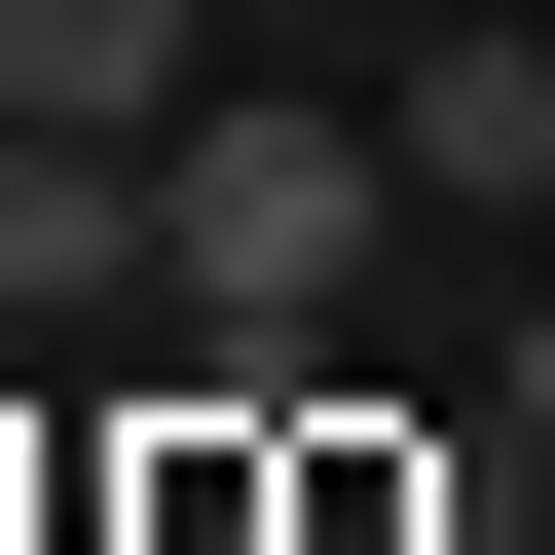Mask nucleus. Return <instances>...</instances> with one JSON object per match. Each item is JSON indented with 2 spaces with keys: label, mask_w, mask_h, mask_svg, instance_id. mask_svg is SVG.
<instances>
[{
  "label": "nucleus",
  "mask_w": 555,
  "mask_h": 555,
  "mask_svg": "<svg viewBox=\"0 0 555 555\" xmlns=\"http://www.w3.org/2000/svg\"><path fill=\"white\" fill-rule=\"evenodd\" d=\"M518 444H555V297H518Z\"/></svg>",
  "instance_id": "obj_5"
},
{
  "label": "nucleus",
  "mask_w": 555,
  "mask_h": 555,
  "mask_svg": "<svg viewBox=\"0 0 555 555\" xmlns=\"http://www.w3.org/2000/svg\"><path fill=\"white\" fill-rule=\"evenodd\" d=\"M149 297V149L112 112H0V334H112Z\"/></svg>",
  "instance_id": "obj_2"
},
{
  "label": "nucleus",
  "mask_w": 555,
  "mask_h": 555,
  "mask_svg": "<svg viewBox=\"0 0 555 555\" xmlns=\"http://www.w3.org/2000/svg\"><path fill=\"white\" fill-rule=\"evenodd\" d=\"M0 112H112V149H149V112H185V0H0Z\"/></svg>",
  "instance_id": "obj_4"
},
{
  "label": "nucleus",
  "mask_w": 555,
  "mask_h": 555,
  "mask_svg": "<svg viewBox=\"0 0 555 555\" xmlns=\"http://www.w3.org/2000/svg\"><path fill=\"white\" fill-rule=\"evenodd\" d=\"M371 222H408V112H149V297L222 334V371H297L334 297H371Z\"/></svg>",
  "instance_id": "obj_1"
},
{
  "label": "nucleus",
  "mask_w": 555,
  "mask_h": 555,
  "mask_svg": "<svg viewBox=\"0 0 555 555\" xmlns=\"http://www.w3.org/2000/svg\"><path fill=\"white\" fill-rule=\"evenodd\" d=\"M408 185H444V222H555V38H444V75H408Z\"/></svg>",
  "instance_id": "obj_3"
}]
</instances>
